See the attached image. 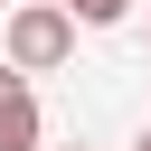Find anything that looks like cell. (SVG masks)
Masks as SVG:
<instances>
[{"label":"cell","instance_id":"obj_4","mask_svg":"<svg viewBox=\"0 0 151 151\" xmlns=\"http://www.w3.org/2000/svg\"><path fill=\"white\" fill-rule=\"evenodd\" d=\"M9 94H28V66H9V57H0V104H9Z\"/></svg>","mask_w":151,"mask_h":151},{"label":"cell","instance_id":"obj_6","mask_svg":"<svg viewBox=\"0 0 151 151\" xmlns=\"http://www.w3.org/2000/svg\"><path fill=\"white\" fill-rule=\"evenodd\" d=\"M76 151H85V142H76Z\"/></svg>","mask_w":151,"mask_h":151},{"label":"cell","instance_id":"obj_3","mask_svg":"<svg viewBox=\"0 0 151 151\" xmlns=\"http://www.w3.org/2000/svg\"><path fill=\"white\" fill-rule=\"evenodd\" d=\"M66 9H76V19H85V28H113V19H123V9H132V0H66Z\"/></svg>","mask_w":151,"mask_h":151},{"label":"cell","instance_id":"obj_2","mask_svg":"<svg viewBox=\"0 0 151 151\" xmlns=\"http://www.w3.org/2000/svg\"><path fill=\"white\" fill-rule=\"evenodd\" d=\"M0 151H47V142H38V104H28V94H9V104H0Z\"/></svg>","mask_w":151,"mask_h":151},{"label":"cell","instance_id":"obj_5","mask_svg":"<svg viewBox=\"0 0 151 151\" xmlns=\"http://www.w3.org/2000/svg\"><path fill=\"white\" fill-rule=\"evenodd\" d=\"M132 151H151V123H142V142H132Z\"/></svg>","mask_w":151,"mask_h":151},{"label":"cell","instance_id":"obj_1","mask_svg":"<svg viewBox=\"0 0 151 151\" xmlns=\"http://www.w3.org/2000/svg\"><path fill=\"white\" fill-rule=\"evenodd\" d=\"M76 9L66 0H19L9 9V66H28V76H47V66H66L76 57Z\"/></svg>","mask_w":151,"mask_h":151}]
</instances>
